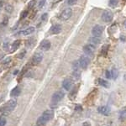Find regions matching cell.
<instances>
[{
  "instance_id": "cell-1",
  "label": "cell",
  "mask_w": 126,
  "mask_h": 126,
  "mask_svg": "<svg viewBox=\"0 0 126 126\" xmlns=\"http://www.w3.org/2000/svg\"><path fill=\"white\" fill-rule=\"evenodd\" d=\"M16 105H17V102H16L15 99H11V100L8 101V102L6 103V104L3 107V109H2L1 110L3 111L4 113H9L10 111L15 109Z\"/></svg>"
},
{
  "instance_id": "cell-2",
  "label": "cell",
  "mask_w": 126,
  "mask_h": 126,
  "mask_svg": "<svg viewBox=\"0 0 126 126\" xmlns=\"http://www.w3.org/2000/svg\"><path fill=\"white\" fill-rule=\"evenodd\" d=\"M72 9H70V8H67V9H64L62 11V13L61 14V16H60V19L62 20H67L70 19L71 17H72Z\"/></svg>"
},
{
  "instance_id": "cell-3",
  "label": "cell",
  "mask_w": 126,
  "mask_h": 126,
  "mask_svg": "<svg viewBox=\"0 0 126 126\" xmlns=\"http://www.w3.org/2000/svg\"><path fill=\"white\" fill-rule=\"evenodd\" d=\"M65 96V93L62 92V91H57L52 95L51 97V101L52 103H58L60 102L61 100Z\"/></svg>"
},
{
  "instance_id": "cell-4",
  "label": "cell",
  "mask_w": 126,
  "mask_h": 126,
  "mask_svg": "<svg viewBox=\"0 0 126 126\" xmlns=\"http://www.w3.org/2000/svg\"><path fill=\"white\" fill-rule=\"evenodd\" d=\"M113 17V13H112L110 10H105V11L103 13V15H102L103 21L106 22V23H109V22L112 21Z\"/></svg>"
},
{
  "instance_id": "cell-5",
  "label": "cell",
  "mask_w": 126,
  "mask_h": 126,
  "mask_svg": "<svg viewBox=\"0 0 126 126\" xmlns=\"http://www.w3.org/2000/svg\"><path fill=\"white\" fill-rule=\"evenodd\" d=\"M90 60L87 57V56H82L79 59V64H80V67H82V69H86L89 65Z\"/></svg>"
},
{
  "instance_id": "cell-6",
  "label": "cell",
  "mask_w": 126,
  "mask_h": 126,
  "mask_svg": "<svg viewBox=\"0 0 126 126\" xmlns=\"http://www.w3.org/2000/svg\"><path fill=\"white\" fill-rule=\"evenodd\" d=\"M103 31V27L101 25H95L94 27L93 28L92 30V34L93 36H97V37H99V36L102 35Z\"/></svg>"
},
{
  "instance_id": "cell-7",
  "label": "cell",
  "mask_w": 126,
  "mask_h": 126,
  "mask_svg": "<svg viewBox=\"0 0 126 126\" xmlns=\"http://www.w3.org/2000/svg\"><path fill=\"white\" fill-rule=\"evenodd\" d=\"M94 50H95L94 46H93V45H91V44L86 45V46L83 47V51H84V53L87 55V56H93V53H94Z\"/></svg>"
},
{
  "instance_id": "cell-8",
  "label": "cell",
  "mask_w": 126,
  "mask_h": 126,
  "mask_svg": "<svg viewBox=\"0 0 126 126\" xmlns=\"http://www.w3.org/2000/svg\"><path fill=\"white\" fill-rule=\"evenodd\" d=\"M42 59H43V54L41 52H37L34 55L33 58H32V62L34 65H38L41 62Z\"/></svg>"
},
{
  "instance_id": "cell-9",
  "label": "cell",
  "mask_w": 126,
  "mask_h": 126,
  "mask_svg": "<svg viewBox=\"0 0 126 126\" xmlns=\"http://www.w3.org/2000/svg\"><path fill=\"white\" fill-rule=\"evenodd\" d=\"M97 111L98 113H100L101 114L103 115H109L110 114V112H111V109L109 106H101L97 109Z\"/></svg>"
},
{
  "instance_id": "cell-10",
  "label": "cell",
  "mask_w": 126,
  "mask_h": 126,
  "mask_svg": "<svg viewBox=\"0 0 126 126\" xmlns=\"http://www.w3.org/2000/svg\"><path fill=\"white\" fill-rule=\"evenodd\" d=\"M62 87H64L65 90H67V91L70 90V89L72 88V79H70V78L65 79V80L63 81V82H62Z\"/></svg>"
},
{
  "instance_id": "cell-11",
  "label": "cell",
  "mask_w": 126,
  "mask_h": 126,
  "mask_svg": "<svg viewBox=\"0 0 126 126\" xmlns=\"http://www.w3.org/2000/svg\"><path fill=\"white\" fill-rule=\"evenodd\" d=\"M42 117L44 118L45 119H46V121L47 122L49 120H50V119H52V118L54 117V112L53 110H46L43 113V114H42Z\"/></svg>"
},
{
  "instance_id": "cell-12",
  "label": "cell",
  "mask_w": 126,
  "mask_h": 126,
  "mask_svg": "<svg viewBox=\"0 0 126 126\" xmlns=\"http://www.w3.org/2000/svg\"><path fill=\"white\" fill-rule=\"evenodd\" d=\"M34 30H35L34 27L30 26V27H28L27 29H25L24 30H21L20 32H19V34H20V35H29V34L34 33Z\"/></svg>"
},
{
  "instance_id": "cell-13",
  "label": "cell",
  "mask_w": 126,
  "mask_h": 126,
  "mask_svg": "<svg viewBox=\"0 0 126 126\" xmlns=\"http://www.w3.org/2000/svg\"><path fill=\"white\" fill-rule=\"evenodd\" d=\"M40 49H41L42 50H44V51L48 50L50 48V42L48 40H44L43 41L40 43Z\"/></svg>"
},
{
  "instance_id": "cell-14",
  "label": "cell",
  "mask_w": 126,
  "mask_h": 126,
  "mask_svg": "<svg viewBox=\"0 0 126 126\" xmlns=\"http://www.w3.org/2000/svg\"><path fill=\"white\" fill-rule=\"evenodd\" d=\"M50 31L52 34H57L59 33H61V31H62V26H61L60 24H54V25L50 28Z\"/></svg>"
},
{
  "instance_id": "cell-15",
  "label": "cell",
  "mask_w": 126,
  "mask_h": 126,
  "mask_svg": "<svg viewBox=\"0 0 126 126\" xmlns=\"http://www.w3.org/2000/svg\"><path fill=\"white\" fill-rule=\"evenodd\" d=\"M20 93H21V89H20V87H16L11 91L10 95H11L12 97H17V96H19V95L20 94Z\"/></svg>"
},
{
  "instance_id": "cell-16",
  "label": "cell",
  "mask_w": 126,
  "mask_h": 126,
  "mask_svg": "<svg viewBox=\"0 0 126 126\" xmlns=\"http://www.w3.org/2000/svg\"><path fill=\"white\" fill-rule=\"evenodd\" d=\"M89 42H90L91 45L94 46V45H98L101 42V40L99 37H97V36H93V37H91L89 39Z\"/></svg>"
},
{
  "instance_id": "cell-17",
  "label": "cell",
  "mask_w": 126,
  "mask_h": 126,
  "mask_svg": "<svg viewBox=\"0 0 126 126\" xmlns=\"http://www.w3.org/2000/svg\"><path fill=\"white\" fill-rule=\"evenodd\" d=\"M19 45H20V40H15V41L14 42V43L12 44V46H11V50H11V52L15 51V50L19 47Z\"/></svg>"
},
{
  "instance_id": "cell-18",
  "label": "cell",
  "mask_w": 126,
  "mask_h": 126,
  "mask_svg": "<svg viewBox=\"0 0 126 126\" xmlns=\"http://www.w3.org/2000/svg\"><path fill=\"white\" fill-rule=\"evenodd\" d=\"M98 82H99V84H100L101 86H103L104 87H107V88H108V87H109V86H110L109 82H108V81H106V80H103V79H99Z\"/></svg>"
},
{
  "instance_id": "cell-19",
  "label": "cell",
  "mask_w": 126,
  "mask_h": 126,
  "mask_svg": "<svg viewBox=\"0 0 126 126\" xmlns=\"http://www.w3.org/2000/svg\"><path fill=\"white\" fill-rule=\"evenodd\" d=\"M118 76H119V71H118L116 68H113V70H112V72H111L112 78L116 79L118 78Z\"/></svg>"
},
{
  "instance_id": "cell-20",
  "label": "cell",
  "mask_w": 126,
  "mask_h": 126,
  "mask_svg": "<svg viewBox=\"0 0 126 126\" xmlns=\"http://www.w3.org/2000/svg\"><path fill=\"white\" fill-rule=\"evenodd\" d=\"M72 76L73 78H74L76 80H78L79 78H80L81 77V72L79 70H74L73 71V73H72Z\"/></svg>"
},
{
  "instance_id": "cell-21",
  "label": "cell",
  "mask_w": 126,
  "mask_h": 126,
  "mask_svg": "<svg viewBox=\"0 0 126 126\" xmlns=\"http://www.w3.org/2000/svg\"><path fill=\"white\" fill-rule=\"evenodd\" d=\"M108 50H109V45H104L102 47V50H101V53L103 56H106L108 53Z\"/></svg>"
},
{
  "instance_id": "cell-22",
  "label": "cell",
  "mask_w": 126,
  "mask_h": 126,
  "mask_svg": "<svg viewBox=\"0 0 126 126\" xmlns=\"http://www.w3.org/2000/svg\"><path fill=\"white\" fill-rule=\"evenodd\" d=\"M46 123V119H44L43 117H40L39 119H38V120H37V125L38 126H41V125H44Z\"/></svg>"
},
{
  "instance_id": "cell-23",
  "label": "cell",
  "mask_w": 126,
  "mask_h": 126,
  "mask_svg": "<svg viewBox=\"0 0 126 126\" xmlns=\"http://www.w3.org/2000/svg\"><path fill=\"white\" fill-rule=\"evenodd\" d=\"M34 43H35V40H34V38H32V39H30L26 41V46H27L28 47H32L34 45Z\"/></svg>"
},
{
  "instance_id": "cell-24",
  "label": "cell",
  "mask_w": 126,
  "mask_h": 126,
  "mask_svg": "<svg viewBox=\"0 0 126 126\" xmlns=\"http://www.w3.org/2000/svg\"><path fill=\"white\" fill-rule=\"evenodd\" d=\"M4 9L8 12V13H12L14 10V7L11 4H9V3H8V4H6L4 6Z\"/></svg>"
},
{
  "instance_id": "cell-25",
  "label": "cell",
  "mask_w": 126,
  "mask_h": 126,
  "mask_svg": "<svg viewBox=\"0 0 126 126\" xmlns=\"http://www.w3.org/2000/svg\"><path fill=\"white\" fill-rule=\"evenodd\" d=\"M36 3H37L36 0H31V1L29 3V4H28V8H29V9H33L34 7L36 4Z\"/></svg>"
},
{
  "instance_id": "cell-26",
  "label": "cell",
  "mask_w": 126,
  "mask_h": 126,
  "mask_svg": "<svg viewBox=\"0 0 126 126\" xmlns=\"http://www.w3.org/2000/svg\"><path fill=\"white\" fill-rule=\"evenodd\" d=\"M79 67H80V64H79V61H77L73 63L72 65V68H73V71L74 70H79Z\"/></svg>"
},
{
  "instance_id": "cell-27",
  "label": "cell",
  "mask_w": 126,
  "mask_h": 126,
  "mask_svg": "<svg viewBox=\"0 0 126 126\" xmlns=\"http://www.w3.org/2000/svg\"><path fill=\"white\" fill-rule=\"evenodd\" d=\"M118 3H119V0H109V6L111 7H115Z\"/></svg>"
},
{
  "instance_id": "cell-28",
  "label": "cell",
  "mask_w": 126,
  "mask_h": 126,
  "mask_svg": "<svg viewBox=\"0 0 126 126\" xmlns=\"http://www.w3.org/2000/svg\"><path fill=\"white\" fill-rule=\"evenodd\" d=\"M120 118H122V119L126 118V107L124 108V109L120 111Z\"/></svg>"
},
{
  "instance_id": "cell-29",
  "label": "cell",
  "mask_w": 126,
  "mask_h": 126,
  "mask_svg": "<svg viewBox=\"0 0 126 126\" xmlns=\"http://www.w3.org/2000/svg\"><path fill=\"white\" fill-rule=\"evenodd\" d=\"M27 15H28V11H23L21 14H20V19H24V18H26L27 17Z\"/></svg>"
},
{
  "instance_id": "cell-30",
  "label": "cell",
  "mask_w": 126,
  "mask_h": 126,
  "mask_svg": "<svg viewBox=\"0 0 126 126\" xmlns=\"http://www.w3.org/2000/svg\"><path fill=\"white\" fill-rule=\"evenodd\" d=\"M6 125V119L3 117L0 118V126H5Z\"/></svg>"
},
{
  "instance_id": "cell-31",
  "label": "cell",
  "mask_w": 126,
  "mask_h": 126,
  "mask_svg": "<svg viewBox=\"0 0 126 126\" xmlns=\"http://www.w3.org/2000/svg\"><path fill=\"white\" fill-rule=\"evenodd\" d=\"M46 2V0H40V3H39V8H40V9H41V8L44 7Z\"/></svg>"
},
{
  "instance_id": "cell-32",
  "label": "cell",
  "mask_w": 126,
  "mask_h": 126,
  "mask_svg": "<svg viewBox=\"0 0 126 126\" xmlns=\"http://www.w3.org/2000/svg\"><path fill=\"white\" fill-rule=\"evenodd\" d=\"M8 23H9V19H8V17H4V19H3V23H2V24L6 26L8 24Z\"/></svg>"
},
{
  "instance_id": "cell-33",
  "label": "cell",
  "mask_w": 126,
  "mask_h": 126,
  "mask_svg": "<svg viewBox=\"0 0 126 126\" xmlns=\"http://www.w3.org/2000/svg\"><path fill=\"white\" fill-rule=\"evenodd\" d=\"M78 0H68V4L69 5H74L77 3Z\"/></svg>"
},
{
  "instance_id": "cell-34",
  "label": "cell",
  "mask_w": 126,
  "mask_h": 126,
  "mask_svg": "<svg viewBox=\"0 0 126 126\" xmlns=\"http://www.w3.org/2000/svg\"><path fill=\"white\" fill-rule=\"evenodd\" d=\"M25 53H26V51H25V50H22V51H21V53H20L19 55H18V57L20 58V59H22V58L24 57V55H25Z\"/></svg>"
},
{
  "instance_id": "cell-35",
  "label": "cell",
  "mask_w": 126,
  "mask_h": 126,
  "mask_svg": "<svg viewBox=\"0 0 126 126\" xmlns=\"http://www.w3.org/2000/svg\"><path fill=\"white\" fill-rule=\"evenodd\" d=\"M10 62H11V58H10V57H8L7 59H5V60L3 62V65L9 64V63Z\"/></svg>"
},
{
  "instance_id": "cell-36",
  "label": "cell",
  "mask_w": 126,
  "mask_h": 126,
  "mask_svg": "<svg viewBox=\"0 0 126 126\" xmlns=\"http://www.w3.org/2000/svg\"><path fill=\"white\" fill-rule=\"evenodd\" d=\"M105 76H106V78L108 79L111 78V72H109V71H106V72H105Z\"/></svg>"
},
{
  "instance_id": "cell-37",
  "label": "cell",
  "mask_w": 126,
  "mask_h": 126,
  "mask_svg": "<svg viewBox=\"0 0 126 126\" xmlns=\"http://www.w3.org/2000/svg\"><path fill=\"white\" fill-rule=\"evenodd\" d=\"M9 45L8 42H5V43H3V49L6 50H9Z\"/></svg>"
},
{
  "instance_id": "cell-38",
  "label": "cell",
  "mask_w": 126,
  "mask_h": 126,
  "mask_svg": "<svg viewBox=\"0 0 126 126\" xmlns=\"http://www.w3.org/2000/svg\"><path fill=\"white\" fill-rule=\"evenodd\" d=\"M47 17H48V15H47V14H44V15H42V20H43V21H44V20H46V19H47Z\"/></svg>"
},
{
  "instance_id": "cell-39",
  "label": "cell",
  "mask_w": 126,
  "mask_h": 126,
  "mask_svg": "<svg viewBox=\"0 0 126 126\" xmlns=\"http://www.w3.org/2000/svg\"><path fill=\"white\" fill-rule=\"evenodd\" d=\"M82 126H91V124L89 122H85L82 124Z\"/></svg>"
},
{
  "instance_id": "cell-40",
  "label": "cell",
  "mask_w": 126,
  "mask_h": 126,
  "mask_svg": "<svg viewBox=\"0 0 126 126\" xmlns=\"http://www.w3.org/2000/svg\"><path fill=\"white\" fill-rule=\"evenodd\" d=\"M3 6V1H0V9H1V8Z\"/></svg>"
},
{
  "instance_id": "cell-41",
  "label": "cell",
  "mask_w": 126,
  "mask_h": 126,
  "mask_svg": "<svg viewBox=\"0 0 126 126\" xmlns=\"http://www.w3.org/2000/svg\"><path fill=\"white\" fill-rule=\"evenodd\" d=\"M125 27H126V21L125 22Z\"/></svg>"
},
{
  "instance_id": "cell-42",
  "label": "cell",
  "mask_w": 126,
  "mask_h": 126,
  "mask_svg": "<svg viewBox=\"0 0 126 126\" xmlns=\"http://www.w3.org/2000/svg\"><path fill=\"white\" fill-rule=\"evenodd\" d=\"M125 79H126V75H125Z\"/></svg>"
},
{
  "instance_id": "cell-43",
  "label": "cell",
  "mask_w": 126,
  "mask_h": 126,
  "mask_svg": "<svg viewBox=\"0 0 126 126\" xmlns=\"http://www.w3.org/2000/svg\"><path fill=\"white\" fill-rule=\"evenodd\" d=\"M0 72H1V70H0Z\"/></svg>"
}]
</instances>
